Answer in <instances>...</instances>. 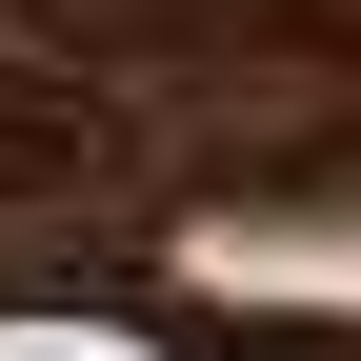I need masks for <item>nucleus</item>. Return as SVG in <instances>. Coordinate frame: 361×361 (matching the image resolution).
I'll list each match as a JSON object with an SVG mask.
<instances>
[{
	"label": "nucleus",
	"mask_w": 361,
	"mask_h": 361,
	"mask_svg": "<svg viewBox=\"0 0 361 361\" xmlns=\"http://www.w3.org/2000/svg\"><path fill=\"white\" fill-rule=\"evenodd\" d=\"M0 361H141V341H101V322H0Z\"/></svg>",
	"instance_id": "1"
}]
</instances>
